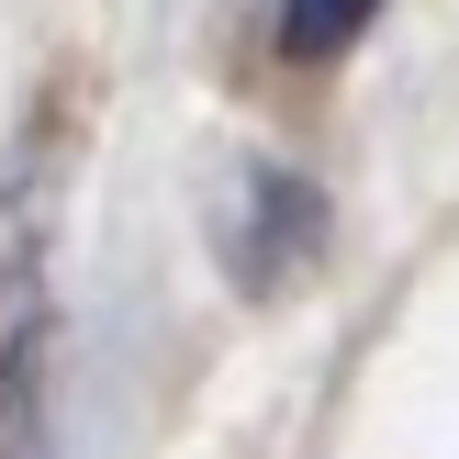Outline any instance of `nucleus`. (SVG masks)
Returning a JSON list of instances; mask_svg holds the SVG:
<instances>
[{
    "label": "nucleus",
    "instance_id": "f257e3e1",
    "mask_svg": "<svg viewBox=\"0 0 459 459\" xmlns=\"http://www.w3.org/2000/svg\"><path fill=\"white\" fill-rule=\"evenodd\" d=\"M213 247H224V281H236L247 303H269V291H291L325 258V191H314L303 169H269L258 157V169L236 179V202H224Z\"/></svg>",
    "mask_w": 459,
    "mask_h": 459
},
{
    "label": "nucleus",
    "instance_id": "f03ea898",
    "mask_svg": "<svg viewBox=\"0 0 459 459\" xmlns=\"http://www.w3.org/2000/svg\"><path fill=\"white\" fill-rule=\"evenodd\" d=\"M0 459H45V314L0 325Z\"/></svg>",
    "mask_w": 459,
    "mask_h": 459
},
{
    "label": "nucleus",
    "instance_id": "7ed1b4c3",
    "mask_svg": "<svg viewBox=\"0 0 459 459\" xmlns=\"http://www.w3.org/2000/svg\"><path fill=\"white\" fill-rule=\"evenodd\" d=\"M370 22H381V0H281V56L325 67V56H348Z\"/></svg>",
    "mask_w": 459,
    "mask_h": 459
}]
</instances>
